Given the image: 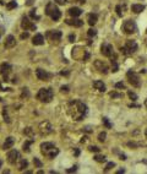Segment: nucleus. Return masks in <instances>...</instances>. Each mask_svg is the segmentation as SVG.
<instances>
[{"instance_id":"nucleus-8","label":"nucleus","mask_w":147,"mask_h":174,"mask_svg":"<svg viewBox=\"0 0 147 174\" xmlns=\"http://www.w3.org/2000/svg\"><path fill=\"white\" fill-rule=\"evenodd\" d=\"M101 53L104 56H108V58H112L114 55V49H113L112 44H108V43H104L101 48Z\"/></svg>"},{"instance_id":"nucleus-25","label":"nucleus","mask_w":147,"mask_h":174,"mask_svg":"<svg viewBox=\"0 0 147 174\" xmlns=\"http://www.w3.org/2000/svg\"><path fill=\"white\" fill-rule=\"evenodd\" d=\"M27 166H28V162H27V160H21V163H20V170H23L25 168H27Z\"/></svg>"},{"instance_id":"nucleus-58","label":"nucleus","mask_w":147,"mask_h":174,"mask_svg":"<svg viewBox=\"0 0 147 174\" xmlns=\"http://www.w3.org/2000/svg\"><path fill=\"white\" fill-rule=\"evenodd\" d=\"M1 101H3V99H1V98H0V102H1Z\"/></svg>"},{"instance_id":"nucleus-55","label":"nucleus","mask_w":147,"mask_h":174,"mask_svg":"<svg viewBox=\"0 0 147 174\" xmlns=\"http://www.w3.org/2000/svg\"><path fill=\"white\" fill-rule=\"evenodd\" d=\"M145 136L147 137V128H146V130H145Z\"/></svg>"},{"instance_id":"nucleus-45","label":"nucleus","mask_w":147,"mask_h":174,"mask_svg":"<svg viewBox=\"0 0 147 174\" xmlns=\"http://www.w3.org/2000/svg\"><path fill=\"white\" fill-rule=\"evenodd\" d=\"M56 4H59V5H64L65 3H68V0H55Z\"/></svg>"},{"instance_id":"nucleus-31","label":"nucleus","mask_w":147,"mask_h":174,"mask_svg":"<svg viewBox=\"0 0 147 174\" xmlns=\"http://www.w3.org/2000/svg\"><path fill=\"white\" fill-rule=\"evenodd\" d=\"M33 163H35V166H36L37 168H42V166H43V164H42V162H41V161L38 160V158H36V157L33 158Z\"/></svg>"},{"instance_id":"nucleus-2","label":"nucleus","mask_w":147,"mask_h":174,"mask_svg":"<svg viewBox=\"0 0 147 174\" xmlns=\"http://www.w3.org/2000/svg\"><path fill=\"white\" fill-rule=\"evenodd\" d=\"M41 152L44 156H48L49 158H54L59 153V150L54 146L53 142H43V144H41Z\"/></svg>"},{"instance_id":"nucleus-33","label":"nucleus","mask_w":147,"mask_h":174,"mask_svg":"<svg viewBox=\"0 0 147 174\" xmlns=\"http://www.w3.org/2000/svg\"><path fill=\"white\" fill-rule=\"evenodd\" d=\"M21 97L22 98H28V97H29V92H28L27 88H23V90H22Z\"/></svg>"},{"instance_id":"nucleus-37","label":"nucleus","mask_w":147,"mask_h":174,"mask_svg":"<svg viewBox=\"0 0 147 174\" xmlns=\"http://www.w3.org/2000/svg\"><path fill=\"white\" fill-rule=\"evenodd\" d=\"M103 124H104V125L107 126L108 129H109V128H112V124L109 123V120H108V118H103Z\"/></svg>"},{"instance_id":"nucleus-53","label":"nucleus","mask_w":147,"mask_h":174,"mask_svg":"<svg viewBox=\"0 0 147 174\" xmlns=\"http://www.w3.org/2000/svg\"><path fill=\"white\" fill-rule=\"evenodd\" d=\"M85 130H86V131H87V132H90V131H91V129H90V128H88V126H87V128H86V129H85Z\"/></svg>"},{"instance_id":"nucleus-14","label":"nucleus","mask_w":147,"mask_h":174,"mask_svg":"<svg viewBox=\"0 0 147 174\" xmlns=\"http://www.w3.org/2000/svg\"><path fill=\"white\" fill-rule=\"evenodd\" d=\"M47 36H48L52 41L59 42L60 38H61V36H63V33H61L60 31H58V29H54V31H49L48 33H47Z\"/></svg>"},{"instance_id":"nucleus-34","label":"nucleus","mask_w":147,"mask_h":174,"mask_svg":"<svg viewBox=\"0 0 147 174\" xmlns=\"http://www.w3.org/2000/svg\"><path fill=\"white\" fill-rule=\"evenodd\" d=\"M3 117H4V120H5L6 123H10V118H9V115H7V112L5 108H4V110H3Z\"/></svg>"},{"instance_id":"nucleus-41","label":"nucleus","mask_w":147,"mask_h":174,"mask_svg":"<svg viewBox=\"0 0 147 174\" xmlns=\"http://www.w3.org/2000/svg\"><path fill=\"white\" fill-rule=\"evenodd\" d=\"M115 10H117V14H118V16H123V14H121V7H120V5H118V6L115 7Z\"/></svg>"},{"instance_id":"nucleus-48","label":"nucleus","mask_w":147,"mask_h":174,"mask_svg":"<svg viewBox=\"0 0 147 174\" xmlns=\"http://www.w3.org/2000/svg\"><path fill=\"white\" fill-rule=\"evenodd\" d=\"M66 172H68V173H72V172H76V167H72L71 169H68Z\"/></svg>"},{"instance_id":"nucleus-16","label":"nucleus","mask_w":147,"mask_h":174,"mask_svg":"<svg viewBox=\"0 0 147 174\" xmlns=\"http://www.w3.org/2000/svg\"><path fill=\"white\" fill-rule=\"evenodd\" d=\"M11 69H12V68H11V65H10L9 63H3L1 65H0V74L6 77L7 74L10 72V70Z\"/></svg>"},{"instance_id":"nucleus-18","label":"nucleus","mask_w":147,"mask_h":174,"mask_svg":"<svg viewBox=\"0 0 147 174\" xmlns=\"http://www.w3.org/2000/svg\"><path fill=\"white\" fill-rule=\"evenodd\" d=\"M65 22H66L68 25L74 26V27H81V26L84 25V21H82V20H80V19H76V17H74L72 20H66Z\"/></svg>"},{"instance_id":"nucleus-40","label":"nucleus","mask_w":147,"mask_h":174,"mask_svg":"<svg viewBox=\"0 0 147 174\" xmlns=\"http://www.w3.org/2000/svg\"><path fill=\"white\" fill-rule=\"evenodd\" d=\"M90 151H91V152H99V147L91 146V147H90Z\"/></svg>"},{"instance_id":"nucleus-17","label":"nucleus","mask_w":147,"mask_h":174,"mask_svg":"<svg viewBox=\"0 0 147 174\" xmlns=\"http://www.w3.org/2000/svg\"><path fill=\"white\" fill-rule=\"evenodd\" d=\"M14 144H15V139L12 136H9L7 139H5V142L3 145V150H10V148H12Z\"/></svg>"},{"instance_id":"nucleus-38","label":"nucleus","mask_w":147,"mask_h":174,"mask_svg":"<svg viewBox=\"0 0 147 174\" xmlns=\"http://www.w3.org/2000/svg\"><path fill=\"white\" fill-rule=\"evenodd\" d=\"M115 88H118V90H123V88H125V85L123 84V82H118V84H115Z\"/></svg>"},{"instance_id":"nucleus-6","label":"nucleus","mask_w":147,"mask_h":174,"mask_svg":"<svg viewBox=\"0 0 147 174\" xmlns=\"http://www.w3.org/2000/svg\"><path fill=\"white\" fill-rule=\"evenodd\" d=\"M126 77H127V80H129L130 85H133L134 87H140V86H141L140 76H139L136 72H134L133 70L127 71V74H126Z\"/></svg>"},{"instance_id":"nucleus-28","label":"nucleus","mask_w":147,"mask_h":174,"mask_svg":"<svg viewBox=\"0 0 147 174\" xmlns=\"http://www.w3.org/2000/svg\"><path fill=\"white\" fill-rule=\"evenodd\" d=\"M112 64H113V72H117V71H118V69H119V68H118V63H117V60H115V59H112Z\"/></svg>"},{"instance_id":"nucleus-57","label":"nucleus","mask_w":147,"mask_h":174,"mask_svg":"<svg viewBox=\"0 0 147 174\" xmlns=\"http://www.w3.org/2000/svg\"><path fill=\"white\" fill-rule=\"evenodd\" d=\"M145 105L147 107V98H146V101H145Z\"/></svg>"},{"instance_id":"nucleus-39","label":"nucleus","mask_w":147,"mask_h":174,"mask_svg":"<svg viewBox=\"0 0 147 174\" xmlns=\"http://www.w3.org/2000/svg\"><path fill=\"white\" fill-rule=\"evenodd\" d=\"M60 91H61L63 93H68V92H69V86H61Z\"/></svg>"},{"instance_id":"nucleus-11","label":"nucleus","mask_w":147,"mask_h":174,"mask_svg":"<svg viewBox=\"0 0 147 174\" xmlns=\"http://www.w3.org/2000/svg\"><path fill=\"white\" fill-rule=\"evenodd\" d=\"M53 131V126L50 125V123L48 121H42L41 124H39V132L42 134V135H48L50 132Z\"/></svg>"},{"instance_id":"nucleus-49","label":"nucleus","mask_w":147,"mask_h":174,"mask_svg":"<svg viewBox=\"0 0 147 174\" xmlns=\"http://www.w3.org/2000/svg\"><path fill=\"white\" fill-rule=\"evenodd\" d=\"M60 74H61V75H65V76H68V75H69V71H61Z\"/></svg>"},{"instance_id":"nucleus-7","label":"nucleus","mask_w":147,"mask_h":174,"mask_svg":"<svg viewBox=\"0 0 147 174\" xmlns=\"http://www.w3.org/2000/svg\"><path fill=\"white\" fill-rule=\"evenodd\" d=\"M136 29H137L136 23L133 20H127V21H125L123 23V31L125 32L126 35H133V33L136 32Z\"/></svg>"},{"instance_id":"nucleus-44","label":"nucleus","mask_w":147,"mask_h":174,"mask_svg":"<svg viewBox=\"0 0 147 174\" xmlns=\"http://www.w3.org/2000/svg\"><path fill=\"white\" fill-rule=\"evenodd\" d=\"M31 17H33V19H37V20L39 19V16H37V15H36V11H35V10H32V11H31Z\"/></svg>"},{"instance_id":"nucleus-54","label":"nucleus","mask_w":147,"mask_h":174,"mask_svg":"<svg viewBox=\"0 0 147 174\" xmlns=\"http://www.w3.org/2000/svg\"><path fill=\"white\" fill-rule=\"evenodd\" d=\"M76 1H78V3H81V4H84V3L86 1V0H76Z\"/></svg>"},{"instance_id":"nucleus-20","label":"nucleus","mask_w":147,"mask_h":174,"mask_svg":"<svg viewBox=\"0 0 147 174\" xmlns=\"http://www.w3.org/2000/svg\"><path fill=\"white\" fill-rule=\"evenodd\" d=\"M69 14L72 16V17H78L80 15L82 14V10L80 9V7H70L69 9Z\"/></svg>"},{"instance_id":"nucleus-10","label":"nucleus","mask_w":147,"mask_h":174,"mask_svg":"<svg viewBox=\"0 0 147 174\" xmlns=\"http://www.w3.org/2000/svg\"><path fill=\"white\" fill-rule=\"evenodd\" d=\"M19 160H20V152L17 150H11L7 153V162L10 164H15Z\"/></svg>"},{"instance_id":"nucleus-27","label":"nucleus","mask_w":147,"mask_h":174,"mask_svg":"<svg viewBox=\"0 0 147 174\" xmlns=\"http://www.w3.org/2000/svg\"><path fill=\"white\" fill-rule=\"evenodd\" d=\"M127 94H129V97H130L131 101H136V99H137V94H136L135 92H133V91H129Z\"/></svg>"},{"instance_id":"nucleus-47","label":"nucleus","mask_w":147,"mask_h":174,"mask_svg":"<svg viewBox=\"0 0 147 174\" xmlns=\"http://www.w3.org/2000/svg\"><path fill=\"white\" fill-rule=\"evenodd\" d=\"M69 41H70V42H74V41H75V35H70V36H69Z\"/></svg>"},{"instance_id":"nucleus-21","label":"nucleus","mask_w":147,"mask_h":174,"mask_svg":"<svg viewBox=\"0 0 147 174\" xmlns=\"http://www.w3.org/2000/svg\"><path fill=\"white\" fill-rule=\"evenodd\" d=\"M93 87H94L96 90H98L99 92H104L105 91V85L103 84V81H99V80L93 82Z\"/></svg>"},{"instance_id":"nucleus-43","label":"nucleus","mask_w":147,"mask_h":174,"mask_svg":"<svg viewBox=\"0 0 147 174\" xmlns=\"http://www.w3.org/2000/svg\"><path fill=\"white\" fill-rule=\"evenodd\" d=\"M14 7H16V3H15V1H11V3L7 5V9H14Z\"/></svg>"},{"instance_id":"nucleus-3","label":"nucleus","mask_w":147,"mask_h":174,"mask_svg":"<svg viewBox=\"0 0 147 174\" xmlns=\"http://www.w3.org/2000/svg\"><path fill=\"white\" fill-rule=\"evenodd\" d=\"M54 97V93L52 88H41L37 93V98L43 103H49Z\"/></svg>"},{"instance_id":"nucleus-15","label":"nucleus","mask_w":147,"mask_h":174,"mask_svg":"<svg viewBox=\"0 0 147 174\" xmlns=\"http://www.w3.org/2000/svg\"><path fill=\"white\" fill-rule=\"evenodd\" d=\"M16 45V39H15V37L12 35H9L6 37V39H5V48H12Z\"/></svg>"},{"instance_id":"nucleus-52","label":"nucleus","mask_w":147,"mask_h":174,"mask_svg":"<svg viewBox=\"0 0 147 174\" xmlns=\"http://www.w3.org/2000/svg\"><path fill=\"white\" fill-rule=\"evenodd\" d=\"M75 154H76V156H78V154H80V151H78V150H75Z\"/></svg>"},{"instance_id":"nucleus-35","label":"nucleus","mask_w":147,"mask_h":174,"mask_svg":"<svg viewBox=\"0 0 147 174\" xmlns=\"http://www.w3.org/2000/svg\"><path fill=\"white\" fill-rule=\"evenodd\" d=\"M110 97L112 98H121L123 94H121V93H118V92H110Z\"/></svg>"},{"instance_id":"nucleus-30","label":"nucleus","mask_w":147,"mask_h":174,"mask_svg":"<svg viewBox=\"0 0 147 174\" xmlns=\"http://www.w3.org/2000/svg\"><path fill=\"white\" fill-rule=\"evenodd\" d=\"M115 167V163L114 162H109L107 166H105V169H104V172H108V170H110L112 168H114Z\"/></svg>"},{"instance_id":"nucleus-4","label":"nucleus","mask_w":147,"mask_h":174,"mask_svg":"<svg viewBox=\"0 0 147 174\" xmlns=\"http://www.w3.org/2000/svg\"><path fill=\"white\" fill-rule=\"evenodd\" d=\"M45 14L49 15V16L52 17L53 21H58V20L61 17L60 10H59L53 3H49L48 5H47V7H45Z\"/></svg>"},{"instance_id":"nucleus-1","label":"nucleus","mask_w":147,"mask_h":174,"mask_svg":"<svg viewBox=\"0 0 147 174\" xmlns=\"http://www.w3.org/2000/svg\"><path fill=\"white\" fill-rule=\"evenodd\" d=\"M72 104L75 105V113L72 114V117L75 120H81V119L85 117V114L87 113V105L85 104L84 102L81 101H72L71 102Z\"/></svg>"},{"instance_id":"nucleus-13","label":"nucleus","mask_w":147,"mask_h":174,"mask_svg":"<svg viewBox=\"0 0 147 174\" xmlns=\"http://www.w3.org/2000/svg\"><path fill=\"white\" fill-rule=\"evenodd\" d=\"M94 68H96L99 72H102V74H108V71H109L108 65L105 63H103L102 60H96V61H94Z\"/></svg>"},{"instance_id":"nucleus-32","label":"nucleus","mask_w":147,"mask_h":174,"mask_svg":"<svg viewBox=\"0 0 147 174\" xmlns=\"http://www.w3.org/2000/svg\"><path fill=\"white\" fill-rule=\"evenodd\" d=\"M87 35H88V37H94V36L97 35V31L94 28H90L88 32H87Z\"/></svg>"},{"instance_id":"nucleus-26","label":"nucleus","mask_w":147,"mask_h":174,"mask_svg":"<svg viewBox=\"0 0 147 174\" xmlns=\"http://www.w3.org/2000/svg\"><path fill=\"white\" fill-rule=\"evenodd\" d=\"M105 160H107L105 156H101V154L94 156V161H96V162H99V163H101V162H105Z\"/></svg>"},{"instance_id":"nucleus-51","label":"nucleus","mask_w":147,"mask_h":174,"mask_svg":"<svg viewBox=\"0 0 147 174\" xmlns=\"http://www.w3.org/2000/svg\"><path fill=\"white\" fill-rule=\"evenodd\" d=\"M124 172H125V170H124V169H120V170H118V172H117V173H118V174H120V173H124Z\"/></svg>"},{"instance_id":"nucleus-19","label":"nucleus","mask_w":147,"mask_h":174,"mask_svg":"<svg viewBox=\"0 0 147 174\" xmlns=\"http://www.w3.org/2000/svg\"><path fill=\"white\" fill-rule=\"evenodd\" d=\"M32 43H33L35 45H42L43 43H44V37H43V35H41V33L36 35L35 37H33V39H32Z\"/></svg>"},{"instance_id":"nucleus-42","label":"nucleus","mask_w":147,"mask_h":174,"mask_svg":"<svg viewBox=\"0 0 147 174\" xmlns=\"http://www.w3.org/2000/svg\"><path fill=\"white\" fill-rule=\"evenodd\" d=\"M127 146H130V147H139V146H140V144H136V142H129V144H127Z\"/></svg>"},{"instance_id":"nucleus-22","label":"nucleus","mask_w":147,"mask_h":174,"mask_svg":"<svg viewBox=\"0 0 147 174\" xmlns=\"http://www.w3.org/2000/svg\"><path fill=\"white\" fill-rule=\"evenodd\" d=\"M143 10H145V5H142V4H134L131 6V11L135 14H140Z\"/></svg>"},{"instance_id":"nucleus-12","label":"nucleus","mask_w":147,"mask_h":174,"mask_svg":"<svg viewBox=\"0 0 147 174\" xmlns=\"http://www.w3.org/2000/svg\"><path fill=\"white\" fill-rule=\"evenodd\" d=\"M21 27L25 31H36V25L32 21H29L27 17H23L21 22Z\"/></svg>"},{"instance_id":"nucleus-36","label":"nucleus","mask_w":147,"mask_h":174,"mask_svg":"<svg viewBox=\"0 0 147 174\" xmlns=\"http://www.w3.org/2000/svg\"><path fill=\"white\" fill-rule=\"evenodd\" d=\"M25 134H26V135H28V136H31V135H32V134H33V130H32V128H26V129H25Z\"/></svg>"},{"instance_id":"nucleus-24","label":"nucleus","mask_w":147,"mask_h":174,"mask_svg":"<svg viewBox=\"0 0 147 174\" xmlns=\"http://www.w3.org/2000/svg\"><path fill=\"white\" fill-rule=\"evenodd\" d=\"M32 142H33V140H31V141H26L25 144H23V151H26V152H29L31 151V145H32Z\"/></svg>"},{"instance_id":"nucleus-5","label":"nucleus","mask_w":147,"mask_h":174,"mask_svg":"<svg viewBox=\"0 0 147 174\" xmlns=\"http://www.w3.org/2000/svg\"><path fill=\"white\" fill-rule=\"evenodd\" d=\"M137 50V43L135 41H131V39H127L125 42V45L121 47V53H124L126 55L129 54H133Z\"/></svg>"},{"instance_id":"nucleus-56","label":"nucleus","mask_w":147,"mask_h":174,"mask_svg":"<svg viewBox=\"0 0 147 174\" xmlns=\"http://www.w3.org/2000/svg\"><path fill=\"white\" fill-rule=\"evenodd\" d=\"M1 166H3V161H0V168H1Z\"/></svg>"},{"instance_id":"nucleus-9","label":"nucleus","mask_w":147,"mask_h":174,"mask_svg":"<svg viewBox=\"0 0 147 174\" xmlns=\"http://www.w3.org/2000/svg\"><path fill=\"white\" fill-rule=\"evenodd\" d=\"M36 75H37V77H38L41 81H49L50 77H52V74H50V72H48L47 70H43V69L36 70Z\"/></svg>"},{"instance_id":"nucleus-23","label":"nucleus","mask_w":147,"mask_h":174,"mask_svg":"<svg viewBox=\"0 0 147 174\" xmlns=\"http://www.w3.org/2000/svg\"><path fill=\"white\" fill-rule=\"evenodd\" d=\"M98 17L96 14H90L88 15V17H87V21H88V23H90V26H94L96 25V22H97Z\"/></svg>"},{"instance_id":"nucleus-46","label":"nucleus","mask_w":147,"mask_h":174,"mask_svg":"<svg viewBox=\"0 0 147 174\" xmlns=\"http://www.w3.org/2000/svg\"><path fill=\"white\" fill-rule=\"evenodd\" d=\"M28 32H25V33H22L21 35V39H25V38H28Z\"/></svg>"},{"instance_id":"nucleus-29","label":"nucleus","mask_w":147,"mask_h":174,"mask_svg":"<svg viewBox=\"0 0 147 174\" xmlns=\"http://www.w3.org/2000/svg\"><path fill=\"white\" fill-rule=\"evenodd\" d=\"M105 137H107V134H105L104 131L101 132V134L98 135V140H99L101 142H104V141H105Z\"/></svg>"},{"instance_id":"nucleus-50","label":"nucleus","mask_w":147,"mask_h":174,"mask_svg":"<svg viewBox=\"0 0 147 174\" xmlns=\"http://www.w3.org/2000/svg\"><path fill=\"white\" fill-rule=\"evenodd\" d=\"M32 3H33V0H28V1H27V5H32Z\"/></svg>"}]
</instances>
